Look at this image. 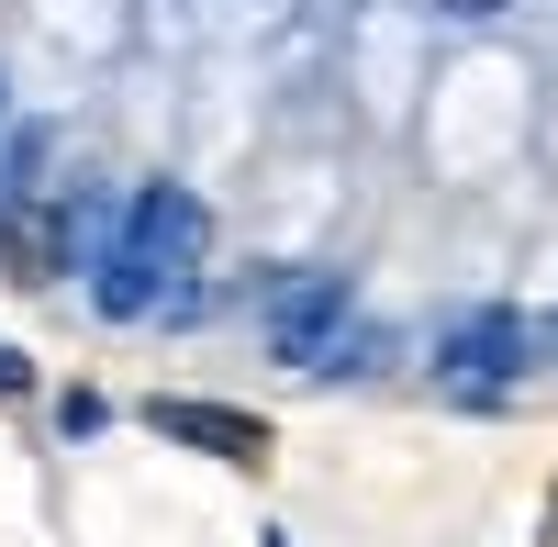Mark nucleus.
<instances>
[{
	"mask_svg": "<svg viewBox=\"0 0 558 547\" xmlns=\"http://www.w3.org/2000/svg\"><path fill=\"white\" fill-rule=\"evenodd\" d=\"M146 425H157V436H179V447H202V459H235V470H257V459H268V425H257V414H235V402H179V391H168V402H146Z\"/></svg>",
	"mask_w": 558,
	"mask_h": 547,
	"instance_id": "obj_4",
	"label": "nucleus"
},
{
	"mask_svg": "<svg viewBox=\"0 0 558 547\" xmlns=\"http://www.w3.org/2000/svg\"><path fill=\"white\" fill-rule=\"evenodd\" d=\"M0 134H12V78H0Z\"/></svg>",
	"mask_w": 558,
	"mask_h": 547,
	"instance_id": "obj_8",
	"label": "nucleus"
},
{
	"mask_svg": "<svg viewBox=\"0 0 558 547\" xmlns=\"http://www.w3.org/2000/svg\"><path fill=\"white\" fill-rule=\"evenodd\" d=\"M536 357H547V369H558V313H547V325H536Z\"/></svg>",
	"mask_w": 558,
	"mask_h": 547,
	"instance_id": "obj_7",
	"label": "nucleus"
},
{
	"mask_svg": "<svg viewBox=\"0 0 558 547\" xmlns=\"http://www.w3.org/2000/svg\"><path fill=\"white\" fill-rule=\"evenodd\" d=\"M57 425H68V436H101V425H112V402H101V391H68V402H57Z\"/></svg>",
	"mask_w": 558,
	"mask_h": 547,
	"instance_id": "obj_5",
	"label": "nucleus"
},
{
	"mask_svg": "<svg viewBox=\"0 0 558 547\" xmlns=\"http://www.w3.org/2000/svg\"><path fill=\"white\" fill-rule=\"evenodd\" d=\"M202 257H213V202L191 179H134L78 280L101 325H179V313H202Z\"/></svg>",
	"mask_w": 558,
	"mask_h": 547,
	"instance_id": "obj_1",
	"label": "nucleus"
},
{
	"mask_svg": "<svg viewBox=\"0 0 558 547\" xmlns=\"http://www.w3.org/2000/svg\"><path fill=\"white\" fill-rule=\"evenodd\" d=\"M257 325H268L279 369H313V357L357 325V280H347V268H279V280L257 291Z\"/></svg>",
	"mask_w": 558,
	"mask_h": 547,
	"instance_id": "obj_3",
	"label": "nucleus"
},
{
	"mask_svg": "<svg viewBox=\"0 0 558 547\" xmlns=\"http://www.w3.org/2000/svg\"><path fill=\"white\" fill-rule=\"evenodd\" d=\"M23 391H34V369H23V347L0 336V402H23Z\"/></svg>",
	"mask_w": 558,
	"mask_h": 547,
	"instance_id": "obj_6",
	"label": "nucleus"
},
{
	"mask_svg": "<svg viewBox=\"0 0 558 547\" xmlns=\"http://www.w3.org/2000/svg\"><path fill=\"white\" fill-rule=\"evenodd\" d=\"M525 369H536V325H525V313H502V302H470V313L436 325V347H425V380H436L447 402H514Z\"/></svg>",
	"mask_w": 558,
	"mask_h": 547,
	"instance_id": "obj_2",
	"label": "nucleus"
}]
</instances>
